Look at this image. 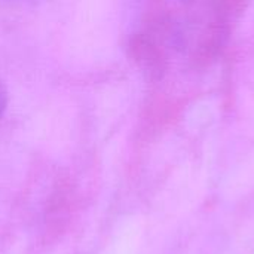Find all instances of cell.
Here are the masks:
<instances>
[{"mask_svg": "<svg viewBox=\"0 0 254 254\" xmlns=\"http://www.w3.org/2000/svg\"><path fill=\"white\" fill-rule=\"evenodd\" d=\"M10 1H13V0H10Z\"/></svg>", "mask_w": 254, "mask_h": 254, "instance_id": "2", "label": "cell"}, {"mask_svg": "<svg viewBox=\"0 0 254 254\" xmlns=\"http://www.w3.org/2000/svg\"><path fill=\"white\" fill-rule=\"evenodd\" d=\"M6 107H7V89H6V85L3 83V80L0 79V122H1Z\"/></svg>", "mask_w": 254, "mask_h": 254, "instance_id": "1", "label": "cell"}]
</instances>
